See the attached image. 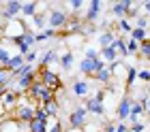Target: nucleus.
I'll use <instances>...</instances> for the list:
<instances>
[{
  "label": "nucleus",
  "mask_w": 150,
  "mask_h": 132,
  "mask_svg": "<svg viewBox=\"0 0 150 132\" xmlns=\"http://www.w3.org/2000/svg\"><path fill=\"white\" fill-rule=\"evenodd\" d=\"M35 100H30V102H19L17 109H15V122L17 124H28L35 119V113H37V107L32 105Z\"/></svg>",
  "instance_id": "f257e3e1"
},
{
  "label": "nucleus",
  "mask_w": 150,
  "mask_h": 132,
  "mask_svg": "<svg viewBox=\"0 0 150 132\" xmlns=\"http://www.w3.org/2000/svg\"><path fill=\"white\" fill-rule=\"evenodd\" d=\"M88 124V111L86 107H75L71 113H69V128L71 130H84Z\"/></svg>",
  "instance_id": "f03ea898"
},
{
  "label": "nucleus",
  "mask_w": 150,
  "mask_h": 132,
  "mask_svg": "<svg viewBox=\"0 0 150 132\" xmlns=\"http://www.w3.org/2000/svg\"><path fill=\"white\" fill-rule=\"evenodd\" d=\"M22 6L24 2H19V0H6V2L2 4V19L4 22H13L17 15H22Z\"/></svg>",
  "instance_id": "7ed1b4c3"
},
{
  "label": "nucleus",
  "mask_w": 150,
  "mask_h": 132,
  "mask_svg": "<svg viewBox=\"0 0 150 132\" xmlns=\"http://www.w3.org/2000/svg\"><path fill=\"white\" fill-rule=\"evenodd\" d=\"M69 24V15H67V11L62 9H52L50 15H47V26L54 28V30H58V28H64Z\"/></svg>",
  "instance_id": "20e7f679"
},
{
  "label": "nucleus",
  "mask_w": 150,
  "mask_h": 132,
  "mask_svg": "<svg viewBox=\"0 0 150 132\" xmlns=\"http://www.w3.org/2000/svg\"><path fill=\"white\" fill-rule=\"evenodd\" d=\"M39 81L43 83L45 87L54 89V92H56V89L62 85V83H60V77L52 71V68H41V73H39Z\"/></svg>",
  "instance_id": "39448f33"
},
{
  "label": "nucleus",
  "mask_w": 150,
  "mask_h": 132,
  "mask_svg": "<svg viewBox=\"0 0 150 132\" xmlns=\"http://www.w3.org/2000/svg\"><path fill=\"white\" fill-rule=\"evenodd\" d=\"M131 107H133V98L129 94H122V98L118 100V107H116V115H118L120 122H129V117H131Z\"/></svg>",
  "instance_id": "423d86ee"
},
{
  "label": "nucleus",
  "mask_w": 150,
  "mask_h": 132,
  "mask_svg": "<svg viewBox=\"0 0 150 132\" xmlns=\"http://www.w3.org/2000/svg\"><path fill=\"white\" fill-rule=\"evenodd\" d=\"M2 32H4V36L6 38H17V36H22V34H26L28 30L24 28V24L19 22V19H13V22H6L4 28H2Z\"/></svg>",
  "instance_id": "0eeeda50"
},
{
  "label": "nucleus",
  "mask_w": 150,
  "mask_h": 132,
  "mask_svg": "<svg viewBox=\"0 0 150 132\" xmlns=\"http://www.w3.org/2000/svg\"><path fill=\"white\" fill-rule=\"evenodd\" d=\"M131 9H133V2H131V0H122V2H114V4H112V13H114L118 19H127L129 13H131Z\"/></svg>",
  "instance_id": "6e6552de"
},
{
  "label": "nucleus",
  "mask_w": 150,
  "mask_h": 132,
  "mask_svg": "<svg viewBox=\"0 0 150 132\" xmlns=\"http://www.w3.org/2000/svg\"><path fill=\"white\" fill-rule=\"evenodd\" d=\"M101 9H103V2H101V0H90V2H88V9H86V15H84V22H88V24L97 22Z\"/></svg>",
  "instance_id": "1a4fd4ad"
},
{
  "label": "nucleus",
  "mask_w": 150,
  "mask_h": 132,
  "mask_svg": "<svg viewBox=\"0 0 150 132\" xmlns=\"http://www.w3.org/2000/svg\"><path fill=\"white\" fill-rule=\"evenodd\" d=\"M84 107H86V111L88 113H92V115H103L105 113V105H103V100H99V98H88L86 102H84Z\"/></svg>",
  "instance_id": "9d476101"
},
{
  "label": "nucleus",
  "mask_w": 150,
  "mask_h": 132,
  "mask_svg": "<svg viewBox=\"0 0 150 132\" xmlns=\"http://www.w3.org/2000/svg\"><path fill=\"white\" fill-rule=\"evenodd\" d=\"M54 62H60V53H58L56 49H47V51L39 58L41 68H50V64H54Z\"/></svg>",
  "instance_id": "9b49d317"
},
{
  "label": "nucleus",
  "mask_w": 150,
  "mask_h": 132,
  "mask_svg": "<svg viewBox=\"0 0 150 132\" xmlns=\"http://www.w3.org/2000/svg\"><path fill=\"white\" fill-rule=\"evenodd\" d=\"M90 83L88 81H84V79H79V81H75L73 85H71V92L75 94V96H79V98H86L88 94H90Z\"/></svg>",
  "instance_id": "f8f14e48"
},
{
  "label": "nucleus",
  "mask_w": 150,
  "mask_h": 132,
  "mask_svg": "<svg viewBox=\"0 0 150 132\" xmlns=\"http://www.w3.org/2000/svg\"><path fill=\"white\" fill-rule=\"evenodd\" d=\"M116 38H118V34H116L114 30H103V32L99 34V45H101V49H105V47H112Z\"/></svg>",
  "instance_id": "ddd939ff"
},
{
  "label": "nucleus",
  "mask_w": 150,
  "mask_h": 132,
  "mask_svg": "<svg viewBox=\"0 0 150 132\" xmlns=\"http://www.w3.org/2000/svg\"><path fill=\"white\" fill-rule=\"evenodd\" d=\"M2 102H4V107H6V109H13V107L17 109V105H19V94H17V92H13V89H9V92L2 96Z\"/></svg>",
  "instance_id": "4468645a"
},
{
  "label": "nucleus",
  "mask_w": 150,
  "mask_h": 132,
  "mask_svg": "<svg viewBox=\"0 0 150 132\" xmlns=\"http://www.w3.org/2000/svg\"><path fill=\"white\" fill-rule=\"evenodd\" d=\"M24 64H26V58H24V55L13 53V58L9 60V64H6L4 68H6V71H9V73L13 75V71H17V68H19V66H24Z\"/></svg>",
  "instance_id": "2eb2a0df"
},
{
  "label": "nucleus",
  "mask_w": 150,
  "mask_h": 132,
  "mask_svg": "<svg viewBox=\"0 0 150 132\" xmlns=\"http://www.w3.org/2000/svg\"><path fill=\"white\" fill-rule=\"evenodd\" d=\"M114 49H116V53H118V58H120V55H122V58H127V55H129V49H127V36H118V38H116L114 41Z\"/></svg>",
  "instance_id": "dca6fc26"
},
{
  "label": "nucleus",
  "mask_w": 150,
  "mask_h": 132,
  "mask_svg": "<svg viewBox=\"0 0 150 132\" xmlns=\"http://www.w3.org/2000/svg\"><path fill=\"white\" fill-rule=\"evenodd\" d=\"M101 60L105 64H114V62H118V53L114 47H105V49H101Z\"/></svg>",
  "instance_id": "f3484780"
},
{
  "label": "nucleus",
  "mask_w": 150,
  "mask_h": 132,
  "mask_svg": "<svg viewBox=\"0 0 150 132\" xmlns=\"http://www.w3.org/2000/svg\"><path fill=\"white\" fill-rule=\"evenodd\" d=\"M73 60H75V55H73V51H71V49H67V51L60 53V66H62L64 71H71Z\"/></svg>",
  "instance_id": "a211bd4d"
},
{
  "label": "nucleus",
  "mask_w": 150,
  "mask_h": 132,
  "mask_svg": "<svg viewBox=\"0 0 150 132\" xmlns=\"http://www.w3.org/2000/svg\"><path fill=\"white\" fill-rule=\"evenodd\" d=\"M112 71H110V66H103V68H99L97 73H94V79L97 81H101V83H110L112 81Z\"/></svg>",
  "instance_id": "6ab92c4d"
},
{
  "label": "nucleus",
  "mask_w": 150,
  "mask_h": 132,
  "mask_svg": "<svg viewBox=\"0 0 150 132\" xmlns=\"http://www.w3.org/2000/svg\"><path fill=\"white\" fill-rule=\"evenodd\" d=\"M47 124L50 122H43V119H32L30 124H28V132H47Z\"/></svg>",
  "instance_id": "aec40b11"
},
{
  "label": "nucleus",
  "mask_w": 150,
  "mask_h": 132,
  "mask_svg": "<svg viewBox=\"0 0 150 132\" xmlns=\"http://www.w3.org/2000/svg\"><path fill=\"white\" fill-rule=\"evenodd\" d=\"M129 38H133L135 43H144V41H148V32L142 30V28H135L133 26V32L129 34Z\"/></svg>",
  "instance_id": "412c9836"
},
{
  "label": "nucleus",
  "mask_w": 150,
  "mask_h": 132,
  "mask_svg": "<svg viewBox=\"0 0 150 132\" xmlns=\"http://www.w3.org/2000/svg\"><path fill=\"white\" fill-rule=\"evenodd\" d=\"M41 107H43V111H45L50 117H56V115H58V109H60L58 102H56V98L50 100V102H45V105H41Z\"/></svg>",
  "instance_id": "4be33fe9"
},
{
  "label": "nucleus",
  "mask_w": 150,
  "mask_h": 132,
  "mask_svg": "<svg viewBox=\"0 0 150 132\" xmlns=\"http://www.w3.org/2000/svg\"><path fill=\"white\" fill-rule=\"evenodd\" d=\"M22 15L32 19V17L37 15V2H24V6H22Z\"/></svg>",
  "instance_id": "5701e85b"
},
{
  "label": "nucleus",
  "mask_w": 150,
  "mask_h": 132,
  "mask_svg": "<svg viewBox=\"0 0 150 132\" xmlns=\"http://www.w3.org/2000/svg\"><path fill=\"white\" fill-rule=\"evenodd\" d=\"M135 79H137V68L129 66V68H127V89H131V87H133Z\"/></svg>",
  "instance_id": "b1692460"
},
{
  "label": "nucleus",
  "mask_w": 150,
  "mask_h": 132,
  "mask_svg": "<svg viewBox=\"0 0 150 132\" xmlns=\"http://www.w3.org/2000/svg\"><path fill=\"white\" fill-rule=\"evenodd\" d=\"M35 36H37V43H41V41L54 38V36H56V30H54V28H45L43 32H39V34H35Z\"/></svg>",
  "instance_id": "393cba45"
},
{
  "label": "nucleus",
  "mask_w": 150,
  "mask_h": 132,
  "mask_svg": "<svg viewBox=\"0 0 150 132\" xmlns=\"http://www.w3.org/2000/svg\"><path fill=\"white\" fill-rule=\"evenodd\" d=\"M11 58H13V53H11L9 49H6V47H2V45H0V66H6Z\"/></svg>",
  "instance_id": "a878e982"
},
{
  "label": "nucleus",
  "mask_w": 150,
  "mask_h": 132,
  "mask_svg": "<svg viewBox=\"0 0 150 132\" xmlns=\"http://www.w3.org/2000/svg\"><path fill=\"white\" fill-rule=\"evenodd\" d=\"M11 79H13V75L4 66H0V85H11Z\"/></svg>",
  "instance_id": "bb28decb"
},
{
  "label": "nucleus",
  "mask_w": 150,
  "mask_h": 132,
  "mask_svg": "<svg viewBox=\"0 0 150 132\" xmlns=\"http://www.w3.org/2000/svg\"><path fill=\"white\" fill-rule=\"evenodd\" d=\"M139 55L146 58V60H150V38L144 41V43H139Z\"/></svg>",
  "instance_id": "cd10ccee"
},
{
  "label": "nucleus",
  "mask_w": 150,
  "mask_h": 132,
  "mask_svg": "<svg viewBox=\"0 0 150 132\" xmlns=\"http://www.w3.org/2000/svg\"><path fill=\"white\" fill-rule=\"evenodd\" d=\"M118 30L125 32V34H131L133 32V26L129 24V19H118Z\"/></svg>",
  "instance_id": "c85d7f7f"
},
{
  "label": "nucleus",
  "mask_w": 150,
  "mask_h": 132,
  "mask_svg": "<svg viewBox=\"0 0 150 132\" xmlns=\"http://www.w3.org/2000/svg\"><path fill=\"white\" fill-rule=\"evenodd\" d=\"M127 49H129V55L139 53V43H135L133 38H127Z\"/></svg>",
  "instance_id": "c756f323"
},
{
  "label": "nucleus",
  "mask_w": 150,
  "mask_h": 132,
  "mask_svg": "<svg viewBox=\"0 0 150 132\" xmlns=\"http://www.w3.org/2000/svg\"><path fill=\"white\" fill-rule=\"evenodd\" d=\"M110 71H112V75H120V73L127 71V66L118 60V62H114V64H110Z\"/></svg>",
  "instance_id": "7c9ffc66"
},
{
  "label": "nucleus",
  "mask_w": 150,
  "mask_h": 132,
  "mask_svg": "<svg viewBox=\"0 0 150 132\" xmlns=\"http://www.w3.org/2000/svg\"><path fill=\"white\" fill-rule=\"evenodd\" d=\"M148 24H150L148 15H139V17H135V28H142V30H146Z\"/></svg>",
  "instance_id": "2f4dec72"
},
{
  "label": "nucleus",
  "mask_w": 150,
  "mask_h": 132,
  "mask_svg": "<svg viewBox=\"0 0 150 132\" xmlns=\"http://www.w3.org/2000/svg\"><path fill=\"white\" fill-rule=\"evenodd\" d=\"M32 24H35L39 30H41V28H45V26H47V19H45V15H39V13H37V15L32 17Z\"/></svg>",
  "instance_id": "473e14b6"
},
{
  "label": "nucleus",
  "mask_w": 150,
  "mask_h": 132,
  "mask_svg": "<svg viewBox=\"0 0 150 132\" xmlns=\"http://www.w3.org/2000/svg\"><path fill=\"white\" fill-rule=\"evenodd\" d=\"M146 124L144 122H135V124H129V130L131 132H146Z\"/></svg>",
  "instance_id": "72a5a7b5"
},
{
  "label": "nucleus",
  "mask_w": 150,
  "mask_h": 132,
  "mask_svg": "<svg viewBox=\"0 0 150 132\" xmlns=\"http://www.w3.org/2000/svg\"><path fill=\"white\" fill-rule=\"evenodd\" d=\"M137 79L150 83V71H148V68H142V71H137Z\"/></svg>",
  "instance_id": "f704fd0d"
},
{
  "label": "nucleus",
  "mask_w": 150,
  "mask_h": 132,
  "mask_svg": "<svg viewBox=\"0 0 150 132\" xmlns=\"http://www.w3.org/2000/svg\"><path fill=\"white\" fill-rule=\"evenodd\" d=\"M84 58H88V60H99L101 55H99V51H97V49L88 47V49H86V53H84Z\"/></svg>",
  "instance_id": "c9c22d12"
},
{
  "label": "nucleus",
  "mask_w": 150,
  "mask_h": 132,
  "mask_svg": "<svg viewBox=\"0 0 150 132\" xmlns=\"http://www.w3.org/2000/svg\"><path fill=\"white\" fill-rule=\"evenodd\" d=\"M116 126H118V122H107L103 126V132H116Z\"/></svg>",
  "instance_id": "e433bc0d"
},
{
  "label": "nucleus",
  "mask_w": 150,
  "mask_h": 132,
  "mask_svg": "<svg viewBox=\"0 0 150 132\" xmlns=\"http://www.w3.org/2000/svg\"><path fill=\"white\" fill-rule=\"evenodd\" d=\"M69 6H71V11H79L81 6H84V2H81V0H71Z\"/></svg>",
  "instance_id": "4c0bfd02"
},
{
  "label": "nucleus",
  "mask_w": 150,
  "mask_h": 132,
  "mask_svg": "<svg viewBox=\"0 0 150 132\" xmlns=\"http://www.w3.org/2000/svg\"><path fill=\"white\" fill-rule=\"evenodd\" d=\"M116 132H131V130H129V124H127V122H118Z\"/></svg>",
  "instance_id": "58836bf2"
},
{
  "label": "nucleus",
  "mask_w": 150,
  "mask_h": 132,
  "mask_svg": "<svg viewBox=\"0 0 150 132\" xmlns=\"http://www.w3.org/2000/svg\"><path fill=\"white\" fill-rule=\"evenodd\" d=\"M24 58H26V64H35L37 62V51H30L28 55H24Z\"/></svg>",
  "instance_id": "ea45409f"
},
{
  "label": "nucleus",
  "mask_w": 150,
  "mask_h": 132,
  "mask_svg": "<svg viewBox=\"0 0 150 132\" xmlns=\"http://www.w3.org/2000/svg\"><path fill=\"white\" fill-rule=\"evenodd\" d=\"M142 102H144V107H146V117L150 119V94H148V96H146V98L142 100Z\"/></svg>",
  "instance_id": "a19ab883"
},
{
  "label": "nucleus",
  "mask_w": 150,
  "mask_h": 132,
  "mask_svg": "<svg viewBox=\"0 0 150 132\" xmlns=\"http://www.w3.org/2000/svg\"><path fill=\"white\" fill-rule=\"evenodd\" d=\"M4 113H6V107H4V102H2V98H0V122H2V117H4Z\"/></svg>",
  "instance_id": "79ce46f5"
},
{
  "label": "nucleus",
  "mask_w": 150,
  "mask_h": 132,
  "mask_svg": "<svg viewBox=\"0 0 150 132\" xmlns=\"http://www.w3.org/2000/svg\"><path fill=\"white\" fill-rule=\"evenodd\" d=\"M142 6H144L146 15H150V0H146V2H142Z\"/></svg>",
  "instance_id": "37998d69"
},
{
  "label": "nucleus",
  "mask_w": 150,
  "mask_h": 132,
  "mask_svg": "<svg viewBox=\"0 0 150 132\" xmlns=\"http://www.w3.org/2000/svg\"><path fill=\"white\" fill-rule=\"evenodd\" d=\"M148 94H150V83H148Z\"/></svg>",
  "instance_id": "c03bdc74"
},
{
  "label": "nucleus",
  "mask_w": 150,
  "mask_h": 132,
  "mask_svg": "<svg viewBox=\"0 0 150 132\" xmlns=\"http://www.w3.org/2000/svg\"><path fill=\"white\" fill-rule=\"evenodd\" d=\"M146 132H150V128H148V130H146Z\"/></svg>",
  "instance_id": "a18cd8bd"
},
{
  "label": "nucleus",
  "mask_w": 150,
  "mask_h": 132,
  "mask_svg": "<svg viewBox=\"0 0 150 132\" xmlns=\"http://www.w3.org/2000/svg\"><path fill=\"white\" fill-rule=\"evenodd\" d=\"M148 128H150V124H148Z\"/></svg>",
  "instance_id": "49530a36"
},
{
  "label": "nucleus",
  "mask_w": 150,
  "mask_h": 132,
  "mask_svg": "<svg viewBox=\"0 0 150 132\" xmlns=\"http://www.w3.org/2000/svg\"><path fill=\"white\" fill-rule=\"evenodd\" d=\"M148 19H150V15H148Z\"/></svg>",
  "instance_id": "de8ad7c7"
}]
</instances>
